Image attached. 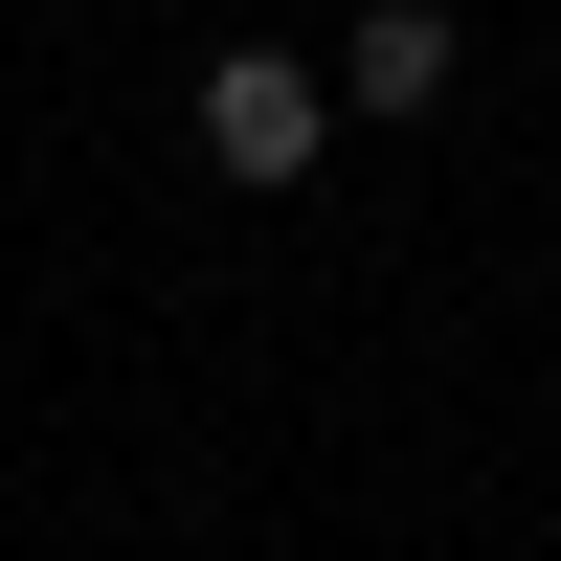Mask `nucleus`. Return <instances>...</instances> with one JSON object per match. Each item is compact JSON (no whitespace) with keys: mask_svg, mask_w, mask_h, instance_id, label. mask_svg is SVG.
Instances as JSON below:
<instances>
[{"mask_svg":"<svg viewBox=\"0 0 561 561\" xmlns=\"http://www.w3.org/2000/svg\"><path fill=\"white\" fill-rule=\"evenodd\" d=\"M314 135H337V90H314L293 45H225L203 68V158L225 180H314Z\"/></svg>","mask_w":561,"mask_h":561,"instance_id":"nucleus-1","label":"nucleus"},{"mask_svg":"<svg viewBox=\"0 0 561 561\" xmlns=\"http://www.w3.org/2000/svg\"><path fill=\"white\" fill-rule=\"evenodd\" d=\"M427 90H449V23H427V0H382L359 68H337V113H427Z\"/></svg>","mask_w":561,"mask_h":561,"instance_id":"nucleus-2","label":"nucleus"}]
</instances>
